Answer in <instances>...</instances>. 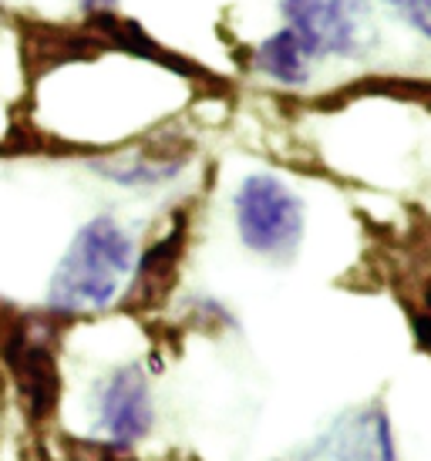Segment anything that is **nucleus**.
I'll use <instances>...</instances> for the list:
<instances>
[{"label": "nucleus", "instance_id": "nucleus-1", "mask_svg": "<svg viewBox=\"0 0 431 461\" xmlns=\"http://www.w3.org/2000/svg\"><path fill=\"white\" fill-rule=\"evenodd\" d=\"M135 259V240L118 219H88L54 267L44 310L61 321H75L115 307L125 296Z\"/></svg>", "mask_w": 431, "mask_h": 461}, {"label": "nucleus", "instance_id": "nucleus-9", "mask_svg": "<svg viewBox=\"0 0 431 461\" xmlns=\"http://www.w3.org/2000/svg\"><path fill=\"white\" fill-rule=\"evenodd\" d=\"M256 75L277 81L283 88H304L310 81V68H314V54L307 51V44L290 27H280L277 34L260 41L250 58Z\"/></svg>", "mask_w": 431, "mask_h": 461}, {"label": "nucleus", "instance_id": "nucleus-10", "mask_svg": "<svg viewBox=\"0 0 431 461\" xmlns=\"http://www.w3.org/2000/svg\"><path fill=\"white\" fill-rule=\"evenodd\" d=\"M398 17H405L408 27H415L421 38L431 41V0H384Z\"/></svg>", "mask_w": 431, "mask_h": 461}, {"label": "nucleus", "instance_id": "nucleus-2", "mask_svg": "<svg viewBox=\"0 0 431 461\" xmlns=\"http://www.w3.org/2000/svg\"><path fill=\"white\" fill-rule=\"evenodd\" d=\"M240 243L263 259L290 263L304 243V199L273 172H253L233 193Z\"/></svg>", "mask_w": 431, "mask_h": 461}, {"label": "nucleus", "instance_id": "nucleus-7", "mask_svg": "<svg viewBox=\"0 0 431 461\" xmlns=\"http://www.w3.org/2000/svg\"><path fill=\"white\" fill-rule=\"evenodd\" d=\"M105 51V41L85 27H58V24H24L21 27V54L27 71H51L68 61H85Z\"/></svg>", "mask_w": 431, "mask_h": 461}, {"label": "nucleus", "instance_id": "nucleus-8", "mask_svg": "<svg viewBox=\"0 0 431 461\" xmlns=\"http://www.w3.org/2000/svg\"><path fill=\"white\" fill-rule=\"evenodd\" d=\"M186 162H189V155L182 152H125L95 158L91 168L122 189H159L165 182L179 179Z\"/></svg>", "mask_w": 431, "mask_h": 461}, {"label": "nucleus", "instance_id": "nucleus-11", "mask_svg": "<svg viewBox=\"0 0 431 461\" xmlns=\"http://www.w3.org/2000/svg\"><path fill=\"white\" fill-rule=\"evenodd\" d=\"M85 7H88V14H95V11H112L118 0H81Z\"/></svg>", "mask_w": 431, "mask_h": 461}, {"label": "nucleus", "instance_id": "nucleus-3", "mask_svg": "<svg viewBox=\"0 0 431 461\" xmlns=\"http://www.w3.org/2000/svg\"><path fill=\"white\" fill-rule=\"evenodd\" d=\"M91 435L112 455L139 448L155 428L152 377L139 360L115 364L91 384Z\"/></svg>", "mask_w": 431, "mask_h": 461}, {"label": "nucleus", "instance_id": "nucleus-4", "mask_svg": "<svg viewBox=\"0 0 431 461\" xmlns=\"http://www.w3.org/2000/svg\"><path fill=\"white\" fill-rule=\"evenodd\" d=\"M280 14L317 58H368L378 48L371 0H280Z\"/></svg>", "mask_w": 431, "mask_h": 461}, {"label": "nucleus", "instance_id": "nucleus-6", "mask_svg": "<svg viewBox=\"0 0 431 461\" xmlns=\"http://www.w3.org/2000/svg\"><path fill=\"white\" fill-rule=\"evenodd\" d=\"M186 240H189V222H186V216H179L172 222V230L162 232L135 259V269H132V280H128L125 290L128 307H152V303H159L169 294V286L176 283L182 253H186Z\"/></svg>", "mask_w": 431, "mask_h": 461}, {"label": "nucleus", "instance_id": "nucleus-5", "mask_svg": "<svg viewBox=\"0 0 431 461\" xmlns=\"http://www.w3.org/2000/svg\"><path fill=\"white\" fill-rule=\"evenodd\" d=\"M297 461H401V455L384 404L368 401L341 411L314 441L297 451Z\"/></svg>", "mask_w": 431, "mask_h": 461}]
</instances>
